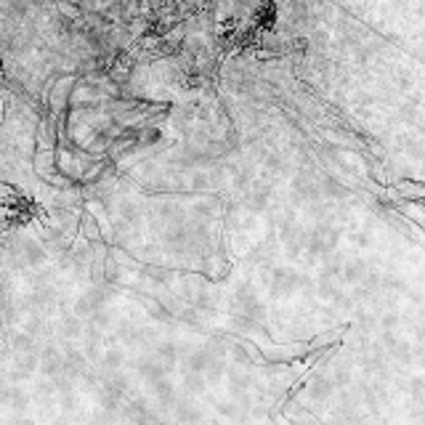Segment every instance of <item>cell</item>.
<instances>
[{
  "instance_id": "2",
  "label": "cell",
  "mask_w": 425,
  "mask_h": 425,
  "mask_svg": "<svg viewBox=\"0 0 425 425\" xmlns=\"http://www.w3.org/2000/svg\"><path fill=\"white\" fill-rule=\"evenodd\" d=\"M340 276H343L346 282H361V279H367V276H370V272L364 269V263H361V261H346V263H343V272H340Z\"/></svg>"
},
{
  "instance_id": "1",
  "label": "cell",
  "mask_w": 425,
  "mask_h": 425,
  "mask_svg": "<svg viewBox=\"0 0 425 425\" xmlns=\"http://www.w3.org/2000/svg\"><path fill=\"white\" fill-rule=\"evenodd\" d=\"M301 282H303V276L298 272H292V269H279V272L274 274V290H276L279 295L295 292V290L301 287Z\"/></svg>"
},
{
  "instance_id": "3",
  "label": "cell",
  "mask_w": 425,
  "mask_h": 425,
  "mask_svg": "<svg viewBox=\"0 0 425 425\" xmlns=\"http://www.w3.org/2000/svg\"><path fill=\"white\" fill-rule=\"evenodd\" d=\"M420 11H423V14H425V0H423V6H420Z\"/></svg>"
}]
</instances>
